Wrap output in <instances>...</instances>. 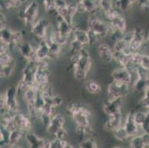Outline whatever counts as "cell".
Wrapping results in <instances>:
<instances>
[{
    "label": "cell",
    "instance_id": "obj_1",
    "mask_svg": "<svg viewBox=\"0 0 149 148\" xmlns=\"http://www.w3.org/2000/svg\"><path fill=\"white\" fill-rule=\"evenodd\" d=\"M66 113L71 117L77 125V132L79 135L84 137L93 133L90 123L91 113L85 106L79 103H70L66 107Z\"/></svg>",
    "mask_w": 149,
    "mask_h": 148
},
{
    "label": "cell",
    "instance_id": "obj_2",
    "mask_svg": "<svg viewBox=\"0 0 149 148\" xmlns=\"http://www.w3.org/2000/svg\"><path fill=\"white\" fill-rule=\"evenodd\" d=\"M74 78L79 81H83L87 78L92 67L91 56L88 51L84 48L78 54H73L70 56Z\"/></svg>",
    "mask_w": 149,
    "mask_h": 148
},
{
    "label": "cell",
    "instance_id": "obj_3",
    "mask_svg": "<svg viewBox=\"0 0 149 148\" xmlns=\"http://www.w3.org/2000/svg\"><path fill=\"white\" fill-rule=\"evenodd\" d=\"M17 87L10 86L6 90V91L1 95V113L9 112L15 116L17 113L20 112L19 104L17 100Z\"/></svg>",
    "mask_w": 149,
    "mask_h": 148
},
{
    "label": "cell",
    "instance_id": "obj_4",
    "mask_svg": "<svg viewBox=\"0 0 149 148\" xmlns=\"http://www.w3.org/2000/svg\"><path fill=\"white\" fill-rule=\"evenodd\" d=\"M39 10L40 4L38 1L33 0L29 3L26 4L23 9L19 11V17L26 25L32 26L39 19Z\"/></svg>",
    "mask_w": 149,
    "mask_h": 148
},
{
    "label": "cell",
    "instance_id": "obj_5",
    "mask_svg": "<svg viewBox=\"0 0 149 148\" xmlns=\"http://www.w3.org/2000/svg\"><path fill=\"white\" fill-rule=\"evenodd\" d=\"M87 29L93 31L100 39L105 38L110 34L108 22L101 19L97 14L89 16L87 19Z\"/></svg>",
    "mask_w": 149,
    "mask_h": 148
},
{
    "label": "cell",
    "instance_id": "obj_6",
    "mask_svg": "<svg viewBox=\"0 0 149 148\" xmlns=\"http://www.w3.org/2000/svg\"><path fill=\"white\" fill-rule=\"evenodd\" d=\"M130 85L122 84L112 81L108 84L107 88L108 99H124L126 97L130 91Z\"/></svg>",
    "mask_w": 149,
    "mask_h": 148
},
{
    "label": "cell",
    "instance_id": "obj_7",
    "mask_svg": "<svg viewBox=\"0 0 149 148\" xmlns=\"http://www.w3.org/2000/svg\"><path fill=\"white\" fill-rule=\"evenodd\" d=\"M50 22L45 18L39 19L31 27V33L40 41L45 39L48 36V31L49 30Z\"/></svg>",
    "mask_w": 149,
    "mask_h": 148
},
{
    "label": "cell",
    "instance_id": "obj_8",
    "mask_svg": "<svg viewBox=\"0 0 149 148\" xmlns=\"http://www.w3.org/2000/svg\"><path fill=\"white\" fill-rule=\"evenodd\" d=\"M133 31H134V36L130 42L129 51L131 54L140 53L139 51L144 47L148 37L146 36V33L142 28H136Z\"/></svg>",
    "mask_w": 149,
    "mask_h": 148
},
{
    "label": "cell",
    "instance_id": "obj_9",
    "mask_svg": "<svg viewBox=\"0 0 149 148\" xmlns=\"http://www.w3.org/2000/svg\"><path fill=\"white\" fill-rule=\"evenodd\" d=\"M28 148H51V140L39 136L31 131L27 133L25 136Z\"/></svg>",
    "mask_w": 149,
    "mask_h": 148
},
{
    "label": "cell",
    "instance_id": "obj_10",
    "mask_svg": "<svg viewBox=\"0 0 149 148\" xmlns=\"http://www.w3.org/2000/svg\"><path fill=\"white\" fill-rule=\"evenodd\" d=\"M65 124V117L61 113H55L51 117L49 123L46 127V131L50 135L55 137L61 129L64 128Z\"/></svg>",
    "mask_w": 149,
    "mask_h": 148
},
{
    "label": "cell",
    "instance_id": "obj_11",
    "mask_svg": "<svg viewBox=\"0 0 149 148\" xmlns=\"http://www.w3.org/2000/svg\"><path fill=\"white\" fill-rule=\"evenodd\" d=\"M111 78L113 81L131 85L132 83L133 73L125 67H120L111 72Z\"/></svg>",
    "mask_w": 149,
    "mask_h": 148
},
{
    "label": "cell",
    "instance_id": "obj_12",
    "mask_svg": "<svg viewBox=\"0 0 149 148\" xmlns=\"http://www.w3.org/2000/svg\"><path fill=\"white\" fill-rule=\"evenodd\" d=\"M17 47L18 48L20 56L23 59L27 60V62L38 61L36 55V47H33V46L29 42L23 41Z\"/></svg>",
    "mask_w": 149,
    "mask_h": 148
},
{
    "label": "cell",
    "instance_id": "obj_13",
    "mask_svg": "<svg viewBox=\"0 0 149 148\" xmlns=\"http://www.w3.org/2000/svg\"><path fill=\"white\" fill-rule=\"evenodd\" d=\"M123 99H108L104 101L102 104V110L108 116H113L117 113H122V105Z\"/></svg>",
    "mask_w": 149,
    "mask_h": 148
},
{
    "label": "cell",
    "instance_id": "obj_14",
    "mask_svg": "<svg viewBox=\"0 0 149 148\" xmlns=\"http://www.w3.org/2000/svg\"><path fill=\"white\" fill-rule=\"evenodd\" d=\"M78 5V13H90L98 14V11L100 10L99 2L96 0H82L77 2Z\"/></svg>",
    "mask_w": 149,
    "mask_h": 148
},
{
    "label": "cell",
    "instance_id": "obj_15",
    "mask_svg": "<svg viewBox=\"0 0 149 148\" xmlns=\"http://www.w3.org/2000/svg\"><path fill=\"white\" fill-rule=\"evenodd\" d=\"M97 52L100 60L104 63L109 64L114 61V51L107 43H101L97 47Z\"/></svg>",
    "mask_w": 149,
    "mask_h": 148
},
{
    "label": "cell",
    "instance_id": "obj_16",
    "mask_svg": "<svg viewBox=\"0 0 149 148\" xmlns=\"http://www.w3.org/2000/svg\"><path fill=\"white\" fill-rule=\"evenodd\" d=\"M123 127H125L128 134L131 138L139 135V130L140 127L138 126L134 119V113L130 111L126 114L123 122Z\"/></svg>",
    "mask_w": 149,
    "mask_h": 148
},
{
    "label": "cell",
    "instance_id": "obj_17",
    "mask_svg": "<svg viewBox=\"0 0 149 148\" xmlns=\"http://www.w3.org/2000/svg\"><path fill=\"white\" fill-rule=\"evenodd\" d=\"M14 120L19 129L24 130L25 133L30 132L32 128L31 118L22 112L17 113L14 116Z\"/></svg>",
    "mask_w": 149,
    "mask_h": 148
},
{
    "label": "cell",
    "instance_id": "obj_18",
    "mask_svg": "<svg viewBox=\"0 0 149 148\" xmlns=\"http://www.w3.org/2000/svg\"><path fill=\"white\" fill-rule=\"evenodd\" d=\"M123 122H124V119H123V114L122 113H120L113 116H108L104 127L105 130L113 133L115 130L123 125Z\"/></svg>",
    "mask_w": 149,
    "mask_h": 148
},
{
    "label": "cell",
    "instance_id": "obj_19",
    "mask_svg": "<svg viewBox=\"0 0 149 148\" xmlns=\"http://www.w3.org/2000/svg\"><path fill=\"white\" fill-rule=\"evenodd\" d=\"M149 146V133H142L131 138L130 148H147Z\"/></svg>",
    "mask_w": 149,
    "mask_h": 148
},
{
    "label": "cell",
    "instance_id": "obj_20",
    "mask_svg": "<svg viewBox=\"0 0 149 148\" xmlns=\"http://www.w3.org/2000/svg\"><path fill=\"white\" fill-rule=\"evenodd\" d=\"M50 48L48 42L45 39L39 42L36 47V55L38 61L46 60L49 58Z\"/></svg>",
    "mask_w": 149,
    "mask_h": 148
},
{
    "label": "cell",
    "instance_id": "obj_21",
    "mask_svg": "<svg viewBox=\"0 0 149 148\" xmlns=\"http://www.w3.org/2000/svg\"><path fill=\"white\" fill-rule=\"evenodd\" d=\"M73 39H76L80 43H82L83 45H88L90 44V41H89L88 33L87 30L82 29L79 27H76L74 25L72 32Z\"/></svg>",
    "mask_w": 149,
    "mask_h": 148
},
{
    "label": "cell",
    "instance_id": "obj_22",
    "mask_svg": "<svg viewBox=\"0 0 149 148\" xmlns=\"http://www.w3.org/2000/svg\"><path fill=\"white\" fill-rule=\"evenodd\" d=\"M140 0H115V8L121 13L126 12L131 9L133 6L139 3Z\"/></svg>",
    "mask_w": 149,
    "mask_h": 148
},
{
    "label": "cell",
    "instance_id": "obj_23",
    "mask_svg": "<svg viewBox=\"0 0 149 148\" xmlns=\"http://www.w3.org/2000/svg\"><path fill=\"white\" fill-rule=\"evenodd\" d=\"M85 88L86 91L92 95L100 94L102 92V87L99 82L93 79H88L85 82Z\"/></svg>",
    "mask_w": 149,
    "mask_h": 148
},
{
    "label": "cell",
    "instance_id": "obj_24",
    "mask_svg": "<svg viewBox=\"0 0 149 148\" xmlns=\"http://www.w3.org/2000/svg\"><path fill=\"white\" fill-rule=\"evenodd\" d=\"M13 35H14V31H12L11 29L8 28V27L2 29H0V38H1V42L7 43V44L10 45L13 43Z\"/></svg>",
    "mask_w": 149,
    "mask_h": 148
},
{
    "label": "cell",
    "instance_id": "obj_25",
    "mask_svg": "<svg viewBox=\"0 0 149 148\" xmlns=\"http://www.w3.org/2000/svg\"><path fill=\"white\" fill-rule=\"evenodd\" d=\"M130 42L125 39L124 38L115 42L113 49L114 52H125L128 54H131L129 51Z\"/></svg>",
    "mask_w": 149,
    "mask_h": 148
},
{
    "label": "cell",
    "instance_id": "obj_26",
    "mask_svg": "<svg viewBox=\"0 0 149 148\" xmlns=\"http://www.w3.org/2000/svg\"><path fill=\"white\" fill-rule=\"evenodd\" d=\"M25 133L24 130L21 129H17L11 132H10V136H9V145H17L22 138L24 137L25 138Z\"/></svg>",
    "mask_w": 149,
    "mask_h": 148
},
{
    "label": "cell",
    "instance_id": "obj_27",
    "mask_svg": "<svg viewBox=\"0 0 149 148\" xmlns=\"http://www.w3.org/2000/svg\"><path fill=\"white\" fill-rule=\"evenodd\" d=\"M113 135L116 140H118L122 142H126L129 138H131V137L129 136V135L128 134V133L125 130V127H123V125L119 127L118 129L115 130L113 132Z\"/></svg>",
    "mask_w": 149,
    "mask_h": 148
},
{
    "label": "cell",
    "instance_id": "obj_28",
    "mask_svg": "<svg viewBox=\"0 0 149 148\" xmlns=\"http://www.w3.org/2000/svg\"><path fill=\"white\" fill-rule=\"evenodd\" d=\"M44 7L45 10L51 15L56 14L57 13L56 10V0H39Z\"/></svg>",
    "mask_w": 149,
    "mask_h": 148
},
{
    "label": "cell",
    "instance_id": "obj_29",
    "mask_svg": "<svg viewBox=\"0 0 149 148\" xmlns=\"http://www.w3.org/2000/svg\"><path fill=\"white\" fill-rule=\"evenodd\" d=\"M100 10H102L104 13H107L111 11L115 8V4L113 0H101L99 2Z\"/></svg>",
    "mask_w": 149,
    "mask_h": 148
},
{
    "label": "cell",
    "instance_id": "obj_30",
    "mask_svg": "<svg viewBox=\"0 0 149 148\" xmlns=\"http://www.w3.org/2000/svg\"><path fill=\"white\" fill-rule=\"evenodd\" d=\"M79 148H99L97 141L92 137H87L81 140Z\"/></svg>",
    "mask_w": 149,
    "mask_h": 148
},
{
    "label": "cell",
    "instance_id": "obj_31",
    "mask_svg": "<svg viewBox=\"0 0 149 148\" xmlns=\"http://www.w3.org/2000/svg\"><path fill=\"white\" fill-rule=\"evenodd\" d=\"M12 64H15V62L10 52L0 54V65H1V67L12 65Z\"/></svg>",
    "mask_w": 149,
    "mask_h": 148
},
{
    "label": "cell",
    "instance_id": "obj_32",
    "mask_svg": "<svg viewBox=\"0 0 149 148\" xmlns=\"http://www.w3.org/2000/svg\"><path fill=\"white\" fill-rule=\"evenodd\" d=\"M9 136H10V131L7 130L5 127L1 126V130H0V144L1 147L8 146L9 145Z\"/></svg>",
    "mask_w": 149,
    "mask_h": 148
},
{
    "label": "cell",
    "instance_id": "obj_33",
    "mask_svg": "<svg viewBox=\"0 0 149 148\" xmlns=\"http://www.w3.org/2000/svg\"><path fill=\"white\" fill-rule=\"evenodd\" d=\"M85 48V45L78 42L76 39H73L70 41V51L71 54H78V53L81 52V51Z\"/></svg>",
    "mask_w": 149,
    "mask_h": 148
},
{
    "label": "cell",
    "instance_id": "obj_34",
    "mask_svg": "<svg viewBox=\"0 0 149 148\" xmlns=\"http://www.w3.org/2000/svg\"><path fill=\"white\" fill-rule=\"evenodd\" d=\"M146 116H147V112L136 111V112L134 113V121L139 127L143 125V123L146 121Z\"/></svg>",
    "mask_w": 149,
    "mask_h": 148
},
{
    "label": "cell",
    "instance_id": "obj_35",
    "mask_svg": "<svg viewBox=\"0 0 149 148\" xmlns=\"http://www.w3.org/2000/svg\"><path fill=\"white\" fill-rule=\"evenodd\" d=\"M13 70H14V64L1 67V71H0L1 76L4 77V78H8V77L11 76Z\"/></svg>",
    "mask_w": 149,
    "mask_h": 148
},
{
    "label": "cell",
    "instance_id": "obj_36",
    "mask_svg": "<svg viewBox=\"0 0 149 148\" xmlns=\"http://www.w3.org/2000/svg\"><path fill=\"white\" fill-rule=\"evenodd\" d=\"M139 67L149 71V55L146 54H142Z\"/></svg>",
    "mask_w": 149,
    "mask_h": 148
},
{
    "label": "cell",
    "instance_id": "obj_37",
    "mask_svg": "<svg viewBox=\"0 0 149 148\" xmlns=\"http://www.w3.org/2000/svg\"><path fill=\"white\" fill-rule=\"evenodd\" d=\"M147 112V116H146V119L143 124L140 127V130H142V133H149V110L146 111Z\"/></svg>",
    "mask_w": 149,
    "mask_h": 148
},
{
    "label": "cell",
    "instance_id": "obj_38",
    "mask_svg": "<svg viewBox=\"0 0 149 148\" xmlns=\"http://www.w3.org/2000/svg\"><path fill=\"white\" fill-rule=\"evenodd\" d=\"M68 136V133H67V131H66L65 128H62L59 130V132L56 134L55 137L54 138H57V139H59V140H65L66 139Z\"/></svg>",
    "mask_w": 149,
    "mask_h": 148
},
{
    "label": "cell",
    "instance_id": "obj_39",
    "mask_svg": "<svg viewBox=\"0 0 149 148\" xmlns=\"http://www.w3.org/2000/svg\"><path fill=\"white\" fill-rule=\"evenodd\" d=\"M0 27H1L0 29L7 28V19L3 13H1V16H0Z\"/></svg>",
    "mask_w": 149,
    "mask_h": 148
},
{
    "label": "cell",
    "instance_id": "obj_40",
    "mask_svg": "<svg viewBox=\"0 0 149 148\" xmlns=\"http://www.w3.org/2000/svg\"><path fill=\"white\" fill-rule=\"evenodd\" d=\"M61 148H74V147L69 143L66 139H65V140H61Z\"/></svg>",
    "mask_w": 149,
    "mask_h": 148
},
{
    "label": "cell",
    "instance_id": "obj_41",
    "mask_svg": "<svg viewBox=\"0 0 149 148\" xmlns=\"http://www.w3.org/2000/svg\"><path fill=\"white\" fill-rule=\"evenodd\" d=\"M7 148H22L21 146L17 144V145H8Z\"/></svg>",
    "mask_w": 149,
    "mask_h": 148
},
{
    "label": "cell",
    "instance_id": "obj_42",
    "mask_svg": "<svg viewBox=\"0 0 149 148\" xmlns=\"http://www.w3.org/2000/svg\"><path fill=\"white\" fill-rule=\"evenodd\" d=\"M111 148H123V147L121 146H113V147H112Z\"/></svg>",
    "mask_w": 149,
    "mask_h": 148
},
{
    "label": "cell",
    "instance_id": "obj_43",
    "mask_svg": "<svg viewBox=\"0 0 149 148\" xmlns=\"http://www.w3.org/2000/svg\"><path fill=\"white\" fill-rule=\"evenodd\" d=\"M75 1L77 2H80V1H82V0H75Z\"/></svg>",
    "mask_w": 149,
    "mask_h": 148
},
{
    "label": "cell",
    "instance_id": "obj_44",
    "mask_svg": "<svg viewBox=\"0 0 149 148\" xmlns=\"http://www.w3.org/2000/svg\"><path fill=\"white\" fill-rule=\"evenodd\" d=\"M147 148H149V146H148V147H147Z\"/></svg>",
    "mask_w": 149,
    "mask_h": 148
}]
</instances>
